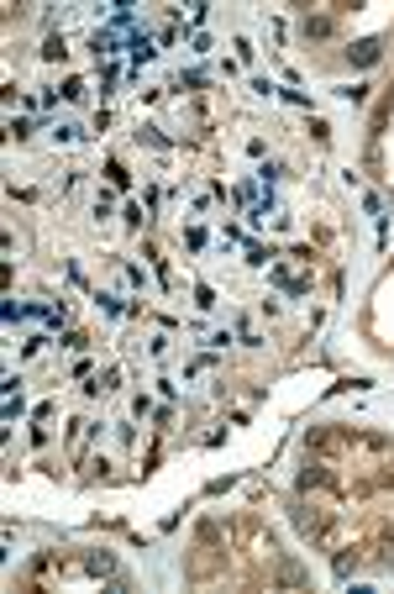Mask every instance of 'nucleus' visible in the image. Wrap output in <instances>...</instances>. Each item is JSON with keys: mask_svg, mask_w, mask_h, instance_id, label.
I'll return each instance as SVG.
<instances>
[{"mask_svg": "<svg viewBox=\"0 0 394 594\" xmlns=\"http://www.w3.org/2000/svg\"><path fill=\"white\" fill-rule=\"evenodd\" d=\"M305 32H310V37H326V32H331V21L316 16V21H305Z\"/></svg>", "mask_w": 394, "mask_h": 594, "instance_id": "f257e3e1", "label": "nucleus"}]
</instances>
